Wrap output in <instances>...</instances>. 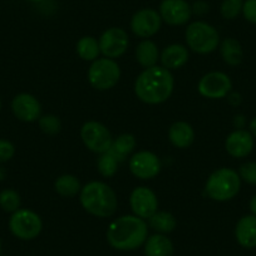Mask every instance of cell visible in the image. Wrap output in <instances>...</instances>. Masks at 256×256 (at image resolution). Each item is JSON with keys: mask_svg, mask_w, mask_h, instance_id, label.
Here are the masks:
<instances>
[{"mask_svg": "<svg viewBox=\"0 0 256 256\" xmlns=\"http://www.w3.org/2000/svg\"><path fill=\"white\" fill-rule=\"evenodd\" d=\"M174 78L171 70L162 66L146 68L137 76L134 84L136 97L150 106L162 104L171 98Z\"/></svg>", "mask_w": 256, "mask_h": 256, "instance_id": "cell-1", "label": "cell"}, {"mask_svg": "<svg viewBox=\"0 0 256 256\" xmlns=\"http://www.w3.org/2000/svg\"><path fill=\"white\" fill-rule=\"evenodd\" d=\"M148 222L136 215H122L108 225L106 238L118 251H134L144 246L148 238Z\"/></svg>", "mask_w": 256, "mask_h": 256, "instance_id": "cell-2", "label": "cell"}, {"mask_svg": "<svg viewBox=\"0 0 256 256\" xmlns=\"http://www.w3.org/2000/svg\"><path fill=\"white\" fill-rule=\"evenodd\" d=\"M80 202L83 210L98 218H108L118 208V198L114 190L103 181H90L82 186Z\"/></svg>", "mask_w": 256, "mask_h": 256, "instance_id": "cell-3", "label": "cell"}, {"mask_svg": "<svg viewBox=\"0 0 256 256\" xmlns=\"http://www.w3.org/2000/svg\"><path fill=\"white\" fill-rule=\"evenodd\" d=\"M241 182L238 171L230 167H221L208 177L204 191L210 200L226 202L238 195Z\"/></svg>", "mask_w": 256, "mask_h": 256, "instance_id": "cell-4", "label": "cell"}, {"mask_svg": "<svg viewBox=\"0 0 256 256\" xmlns=\"http://www.w3.org/2000/svg\"><path fill=\"white\" fill-rule=\"evenodd\" d=\"M186 46L194 53L211 54L218 50L221 43L218 29L202 20L192 22L184 30Z\"/></svg>", "mask_w": 256, "mask_h": 256, "instance_id": "cell-5", "label": "cell"}, {"mask_svg": "<svg viewBox=\"0 0 256 256\" xmlns=\"http://www.w3.org/2000/svg\"><path fill=\"white\" fill-rule=\"evenodd\" d=\"M120 67L116 59L102 56L92 62L88 68L87 78L94 90L104 92L114 88L120 80Z\"/></svg>", "mask_w": 256, "mask_h": 256, "instance_id": "cell-6", "label": "cell"}, {"mask_svg": "<svg viewBox=\"0 0 256 256\" xmlns=\"http://www.w3.org/2000/svg\"><path fill=\"white\" fill-rule=\"evenodd\" d=\"M8 226L16 238L30 241L40 235L43 230V220L36 211L20 208L18 211L10 214Z\"/></svg>", "mask_w": 256, "mask_h": 256, "instance_id": "cell-7", "label": "cell"}, {"mask_svg": "<svg viewBox=\"0 0 256 256\" xmlns=\"http://www.w3.org/2000/svg\"><path fill=\"white\" fill-rule=\"evenodd\" d=\"M80 134L86 148H88L93 154H106L112 147V134L107 126L98 120H87L83 123Z\"/></svg>", "mask_w": 256, "mask_h": 256, "instance_id": "cell-8", "label": "cell"}, {"mask_svg": "<svg viewBox=\"0 0 256 256\" xmlns=\"http://www.w3.org/2000/svg\"><path fill=\"white\" fill-rule=\"evenodd\" d=\"M232 90V80L226 73L212 70L200 78L198 83V92L201 97L208 100H222Z\"/></svg>", "mask_w": 256, "mask_h": 256, "instance_id": "cell-9", "label": "cell"}, {"mask_svg": "<svg viewBox=\"0 0 256 256\" xmlns=\"http://www.w3.org/2000/svg\"><path fill=\"white\" fill-rule=\"evenodd\" d=\"M128 168L136 178L147 181V180H152L158 176L162 164L160 157L154 152L144 150V151L134 152L130 157Z\"/></svg>", "mask_w": 256, "mask_h": 256, "instance_id": "cell-10", "label": "cell"}, {"mask_svg": "<svg viewBox=\"0 0 256 256\" xmlns=\"http://www.w3.org/2000/svg\"><path fill=\"white\" fill-rule=\"evenodd\" d=\"M100 46V54L106 58L117 59L127 52L130 46V36L123 28L110 26L106 29L98 38Z\"/></svg>", "mask_w": 256, "mask_h": 256, "instance_id": "cell-11", "label": "cell"}, {"mask_svg": "<svg viewBox=\"0 0 256 256\" xmlns=\"http://www.w3.org/2000/svg\"><path fill=\"white\" fill-rule=\"evenodd\" d=\"M162 19L158 10L152 8H144L137 10L132 16L131 26L132 33L141 39H150L156 36L162 26Z\"/></svg>", "mask_w": 256, "mask_h": 256, "instance_id": "cell-12", "label": "cell"}, {"mask_svg": "<svg viewBox=\"0 0 256 256\" xmlns=\"http://www.w3.org/2000/svg\"><path fill=\"white\" fill-rule=\"evenodd\" d=\"M158 198L156 192L147 186H137L130 195V208L132 214L144 220H148L158 211Z\"/></svg>", "mask_w": 256, "mask_h": 256, "instance_id": "cell-13", "label": "cell"}, {"mask_svg": "<svg viewBox=\"0 0 256 256\" xmlns=\"http://www.w3.org/2000/svg\"><path fill=\"white\" fill-rule=\"evenodd\" d=\"M158 13L164 23L171 26H186L192 16V6L187 0H162Z\"/></svg>", "mask_w": 256, "mask_h": 256, "instance_id": "cell-14", "label": "cell"}, {"mask_svg": "<svg viewBox=\"0 0 256 256\" xmlns=\"http://www.w3.org/2000/svg\"><path fill=\"white\" fill-rule=\"evenodd\" d=\"M12 112L19 120L26 123L38 122L42 116V104L36 96L19 93L12 100Z\"/></svg>", "mask_w": 256, "mask_h": 256, "instance_id": "cell-15", "label": "cell"}, {"mask_svg": "<svg viewBox=\"0 0 256 256\" xmlns=\"http://www.w3.org/2000/svg\"><path fill=\"white\" fill-rule=\"evenodd\" d=\"M255 147V138L248 130L238 128L228 134L225 140V150L234 158H245Z\"/></svg>", "mask_w": 256, "mask_h": 256, "instance_id": "cell-16", "label": "cell"}, {"mask_svg": "<svg viewBox=\"0 0 256 256\" xmlns=\"http://www.w3.org/2000/svg\"><path fill=\"white\" fill-rule=\"evenodd\" d=\"M190 59V49L180 43L168 44L160 54V66L168 70H177L186 66Z\"/></svg>", "mask_w": 256, "mask_h": 256, "instance_id": "cell-17", "label": "cell"}, {"mask_svg": "<svg viewBox=\"0 0 256 256\" xmlns=\"http://www.w3.org/2000/svg\"><path fill=\"white\" fill-rule=\"evenodd\" d=\"M235 238L244 248H256V216L252 214L242 216L235 226Z\"/></svg>", "mask_w": 256, "mask_h": 256, "instance_id": "cell-18", "label": "cell"}, {"mask_svg": "<svg viewBox=\"0 0 256 256\" xmlns=\"http://www.w3.org/2000/svg\"><path fill=\"white\" fill-rule=\"evenodd\" d=\"M168 140L176 148H188L195 141V130L184 120H177L168 128Z\"/></svg>", "mask_w": 256, "mask_h": 256, "instance_id": "cell-19", "label": "cell"}, {"mask_svg": "<svg viewBox=\"0 0 256 256\" xmlns=\"http://www.w3.org/2000/svg\"><path fill=\"white\" fill-rule=\"evenodd\" d=\"M160 54H161V52H160L158 46L151 39H142L137 44L136 49H134V56H136L137 63L144 70L158 66Z\"/></svg>", "mask_w": 256, "mask_h": 256, "instance_id": "cell-20", "label": "cell"}, {"mask_svg": "<svg viewBox=\"0 0 256 256\" xmlns=\"http://www.w3.org/2000/svg\"><path fill=\"white\" fill-rule=\"evenodd\" d=\"M146 256H174V244L171 238L164 234H154L148 236L144 244Z\"/></svg>", "mask_w": 256, "mask_h": 256, "instance_id": "cell-21", "label": "cell"}, {"mask_svg": "<svg viewBox=\"0 0 256 256\" xmlns=\"http://www.w3.org/2000/svg\"><path fill=\"white\" fill-rule=\"evenodd\" d=\"M218 49H220V54L221 56H222L224 62H225L228 66L236 67V66H240V64L242 63V46H241V43L238 39L225 38L224 40H221Z\"/></svg>", "mask_w": 256, "mask_h": 256, "instance_id": "cell-22", "label": "cell"}, {"mask_svg": "<svg viewBox=\"0 0 256 256\" xmlns=\"http://www.w3.org/2000/svg\"><path fill=\"white\" fill-rule=\"evenodd\" d=\"M82 184L80 178L72 174H60L54 181V191L62 198H74L80 195Z\"/></svg>", "mask_w": 256, "mask_h": 256, "instance_id": "cell-23", "label": "cell"}, {"mask_svg": "<svg viewBox=\"0 0 256 256\" xmlns=\"http://www.w3.org/2000/svg\"><path fill=\"white\" fill-rule=\"evenodd\" d=\"M137 141L136 137L132 134H122L113 138L112 147H110V152L120 162L124 161L130 154H134L136 150Z\"/></svg>", "mask_w": 256, "mask_h": 256, "instance_id": "cell-24", "label": "cell"}, {"mask_svg": "<svg viewBox=\"0 0 256 256\" xmlns=\"http://www.w3.org/2000/svg\"><path fill=\"white\" fill-rule=\"evenodd\" d=\"M76 52L82 60L90 62V63H92L102 56L100 40L93 36H82L76 44Z\"/></svg>", "mask_w": 256, "mask_h": 256, "instance_id": "cell-25", "label": "cell"}, {"mask_svg": "<svg viewBox=\"0 0 256 256\" xmlns=\"http://www.w3.org/2000/svg\"><path fill=\"white\" fill-rule=\"evenodd\" d=\"M147 221H148L150 228H154L157 234H164V235L171 234L177 228L176 218L174 216V214L168 212V211L158 210Z\"/></svg>", "mask_w": 256, "mask_h": 256, "instance_id": "cell-26", "label": "cell"}, {"mask_svg": "<svg viewBox=\"0 0 256 256\" xmlns=\"http://www.w3.org/2000/svg\"><path fill=\"white\" fill-rule=\"evenodd\" d=\"M118 164L120 161L110 154V151L106 152V154H100L97 160V170L100 174V176L106 177V178H110L113 177L118 171Z\"/></svg>", "mask_w": 256, "mask_h": 256, "instance_id": "cell-27", "label": "cell"}, {"mask_svg": "<svg viewBox=\"0 0 256 256\" xmlns=\"http://www.w3.org/2000/svg\"><path fill=\"white\" fill-rule=\"evenodd\" d=\"M22 206V198L18 192L13 188H6L0 192V208L8 214L18 211Z\"/></svg>", "mask_w": 256, "mask_h": 256, "instance_id": "cell-28", "label": "cell"}, {"mask_svg": "<svg viewBox=\"0 0 256 256\" xmlns=\"http://www.w3.org/2000/svg\"><path fill=\"white\" fill-rule=\"evenodd\" d=\"M38 126L43 134L48 136H54L62 131V120L56 114H42L38 120Z\"/></svg>", "mask_w": 256, "mask_h": 256, "instance_id": "cell-29", "label": "cell"}, {"mask_svg": "<svg viewBox=\"0 0 256 256\" xmlns=\"http://www.w3.org/2000/svg\"><path fill=\"white\" fill-rule=\"evenodd\" d=\"M244 0H222L220 6V13L224 19L232 20L242 12Z\"/></svg>", "mask_w": 256, "mask_h": 256, "instance_id": "cell-30", "label": "cell"}, {"mask_svg": "<svg viewBox=\"0 0 256 256\" xmlns=\"http://www.w3.org/2000/svg\"><path fill=\"white\" fill-rule=\"evenodd\" d=\"M238 176H240L241 181L246 182L248 184L256 186V162L248 161L245 162L238 168Z\"/></svg>", "mask_w": 256, "mask_h": 256, "instance_id": "cell-31", "label": "cell"}, {"mask_svg": "<svg viewBox=\"0 0 256 256\" xmlns=\"http://www.w3.org/2000/svg\"><path fill=\"white\" fill-rule=\"evenodd\" d=\"M16 154V146L9 140L0 138V164L10 161Z\"/></svg>", "mask_w": 256, "mask_h": 256, "instance_id": "cell-32", "label": "cell"}, {"mask_svg": "<svg viewBox=\"0 0 256 256\" xmlns=\"http://www.w3.org/2000/svg\"><path fill=\"white\" fill-rule=\"evenodd\" d=\"M241 14L248 23L256 24V0H244Z\"/></svg>", "mask_w": 256, "mask_h": 256, "instance_id": "cell-33", "label": "cell"}, {"mask_svg": "<svg viewBox=\"0 0 256 256\" xmlns=\"http://www.w3.org/2000/svg\"><path fill=\"white\" fill-rule=\"evenodd\" d=\"M208 10V6L205 2H198L195 6H192V13L196 14H205Z\"/></svg>", "mask_w": 256, "mask_h": 256, "instance_id": "cell-34", "label": "cell"}, {"mask_svg": "<svg viewBox=\"0 0 256 256\" xmlns=\"http://www.w3.org/2000/svg\"><path fill=\"white\" fill-rule=\"evenodd\" d=\"M248 132L252 134L254 138H256V117H254L248 123Z\"/></svg>", "mask_w": 256, "mask_h": 256, "instance_id": "cell-35", "label": "cell"}, {"mask_svg": "<svg viewBox=\"0 0 256 256\" xmlns=\"http://www.w3.org/2000/svg\"><path fill=\"white\" fill-rule=\"evenodd\" d=\"M248 208H250V212L256 216V194L251 198L250 202H248Z\"/></svg>", "mask_w": 256, "mask_h": 256, "instance_id": "cell-36", "label": "cell"}, {"mask_svg": "<svg viewBox=\"0 0 256 256\" xmlns=\"http://www.w3.org/2000/svg\"><path fill=\"white\" fill-rule=\"evenodd\" d=\"M28 2H30V3H42L44 0H28Z\"/></svg>", "mask_w": 256, "mask_h": 256, "instance_id": "cell-37", "label": "cell"}, {"mask_svg": "<svg viewBox=\"0 0 256 256\" xmlns=\"http://www.w3.org/2000/svg\"><path fill=\"white\" fill-rule=\"evenodd\" d=\"M0 252H2V240H0Z\"/></svg>", "mask_w": 256, "mask_h": 256, "instance_id": "cell-38", "label": "cell"}, {"mask_svg": "<svg viewBox=\"0 0 256 256\" xmlns=\"http://www.w3.org/2000/svg\"><path fill=\"white\" fill-rule=\"evenodd\" d=\"M0 110H2V100H0Z\"/></svg>", "mask_w": 256, "mask_h": 256, "instance_id": "cell-39", "label": "cell"}]
</instances>
